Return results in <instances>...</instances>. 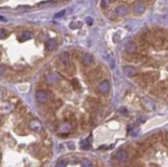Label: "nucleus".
<instances>
[{"mask_svg":"<svg viewBox=\"0 0 168 167\" xmlns=\"http://www.w3.org/2000/svg\"><path fill=\"white\" fill-rule=\"evenodd\" d=\"M145 10V4L142 1H136L133 4V12L135 14H141Z\"/></svg>","mask_w":168,"mask_h":167,"instance_id":"obj_1","label":"nucleus"},{"mask_svg":"<svg viewBox=\"0 0 168 167\" xmlns=\"http://www.w3.org/2000/svg\"><path fill=\"white\" fill-rule=\"evenodd\" d=\"M109 89H110V85H109L108 80H102L99 85H98V91H99L100 93H102V94L107 93V92L109 91Z\"/></svg>","mask_w":168,"mask_h":167,"instance_id":"obj_2","label":"nucleus"},{"mask_svg":"<svg viewBox=\"0 0 168 167\" xmlns=\"http://www.w3.org/2000/svg\"><path fill=\"white\" fill-rule=\"evenodd\" d=\"M82 63L85 66H90L94 63V57L91 54H84L82 57Z\"/></svg>","mask_w":168,"mask_h":167,"instance_id":"obj_3","label":"nucleus"},{"mask_svg":"<svg viewBox=\"0 0 168 167\" xmlns=\"http://www.w3.org/2000/svg\"><path fill=\"white\" fill-rule=\"evenodd\" d=\"M124 73L126 76H129V78H132V76H135L137 74V69L133 67V66H125L124 67Z\"/></svg>","mask_w":168,"mask_h":167,"instance_id":"obj_4","label":"nucleus"},{"mask_svg":"<svg viewBox=\"0 0 168 167\" xmlns=\"http://www.w3.org/2000/svg\"><path fill=\"white\" fill-rule=\"evenodd\" d=\"M35 96H36V100L39 103H45L47 101V95L45 91H37Z\"/></svg>","mask_w":168,"mask_h":167,"instance_id":"obj_5","label":"nucleus"},{"mask_svg":"<svg viewBox=\"0 0 168 167\" xmlns=\"http://www.w3.org/2000/svg\"><path fill=\"white\" fill-rule=\"evenodd\" d=\"M115 12H116V14H118L119 16H125L126 14H128V7L124 4H121L116 7Z\"/></svg>","mask_w":168,"mask_h":167,"instance_id":"obj_6","label":"nucleus"},{"mask_svg":"<svg viewBox=\"0 0 168 167\" xmlns=\"http://www.w3.org/2000/svg\"><path fill=\"white\" fill-rule=\"evenodd\" d=\"M41 127H43V126H41V123L37 120H33L29 123V128H30L31 130H33V131L39 132L41 130Z\"/></svg>","mask_w":168,"mask_h":167,"instance_id":"obj_7","label":"nucleus"},{"mask_svg":"<svg viewBox=\"0 0 168 167\" xmlns=\"http://www.w3.org/2000/svg\"><path fill=\"white\" fill-rule=\"evenodd\" d=\"M126 52L129 53V54H135L137 52V45L133 41H130L126 45Z\"/></svg>","mask_w":168,"mask_h":167,"instance_id":"obj_8","label":"nucleus"},{"mask_svg":"<svg viewBox=\"0 0 168 167\" xmlns=\"http://www.w3.org/2000/svg\"><path fill=\"white\" fill-rule=\"evenodd\" d=\"M142 104H143V106L145 107L147 111H153L154 107H155L154 102L152 101L151 99H149V98H143L142 99Z\"/></svg>","mask_w":168,"mask_h":167,"instance_id":"obj_9","label":"nucleus"},{"mask_svg":"<svg viewBox=\"0 0 168 167\" xmlns=\"http://www.w3.org/2000/svg\"><path fill=\"white\" fill-rule=\"evenodd\" d=\"M116 157H117V160L120 161V162H125L128 158V154H127V152H125L124 150H121V151H119L118 153H117Z\"/></svg>","mask_w":168,"mask_h":167,"instance_id":"obj_10","label":"nucleus"},{"mask_svg":"<svg viewBox=\"0 0 168 167\" xmlns=\"http://www.w3.org/2000/svg\"><path fill=\"white\" fill-rule=\"evenodd\" d=\"M56 47H57V43H56V40L53 39V38L49 39L47 43H45V49H47V51H53V49H56Z\"/></svg>","mask_w":168,"mask_h":167,"instance_id":"obj_11","label":"nucleus"},{"mask_svg":"<svg viewBox=\"0 0 168 167\" xmlns=\"http://www.w3.org/2000/svg\"><path fill=\"white\" fill-rule=\"evenodd\" d=\"M47 80L50 84H55V82H58V76L55 73H49L47 76Z\"/></svg>","mask_w":168,"mask_h":167,"instance_id":"obj_12","label":"nucleus"},{"mask_svg":"<svg viewBox=\"0 0 168 167\" xmlns=\"http://www.w3.org/2000/svg\"><path fill=\"white\" fill-rule=\"evenodd\" d=\"M61 61L63 62V64H65V65H67V64L69 63V56L67 53H64L61 56Z\"/></svg>","mask_w":168,"mask_h":167,"instance_id":"obj_13","label":"nucleus"},{"mask_svg":"<svg viewBox=\"0 0 168 167\" xmlns=\"http://www.w3.org/2000/svg\"><path fill=\"white\" fill-rule=\"evenodd\" d=\"M31 37H32V35H31L30 33L24 32L23 34L21 35V41H25V40H28V39H30Z\"/></svg>","mask_w":168,"mask_h":167,"instance_id":"obj_14","label":"nucleus"},{"mask_svg":"<svg viewBox=\"0 0 168 167\" xmlns=\"http://www.w3.org/2000/svg\"><path fill=\"white\" fill-rule=\"evenodd\" d=\"M82 166H84V167H91V166H92V163H91L90 160H88V159H84V160H82Z\"/></svg>","mask_w":168,"mask_h":167,"instance_id":"obj_15","label":"nucleus"},{"mask_svg":"<svg viewBox=\"0 0 168 167\" xmlns=\"http://www.w3.org/2000/svg\"><path fill=\"white\" fill-rule=\"evenodd\" d=\"M83 150H89L91 148L90 146V144L87 142V141H82V146H81Z\"/></svg>","mask_w":168,"mask_h":167,"instance_id":"obj_16","label":"nucleus"},{"mask_svg":"<svg viewBox=\"0 0 168 167\" xmlns=\"http://www.w3.org/2000/svg\"><path fill=\"white\" fill-rule=\"evenodd\" d=\"M116 0H102V2H101V5L103 7H106L107 5L109 4V3H111V2H115Z\"/></svg>","mask_w":168,"mask_h":167,"instance_id":"obj_17","label":"nucleus"},{"mask_svg":"<svg viewBox=\"0 0 168 167\" xmlns=\"http://www.w3.org/2000/svg\"><path fill=\"white\" fill-rule=\"evenodd\" d=\"M55 1H53V0H49V1H43V2H40L38 3V6H45V5H49V4H52V3H54Z\"/></svg>","mask_w":168,"mask_h":167,"instance_id":"obj_18","label":"nucleus"},{"mask_svg":"<svg viewBox=\"0 0 168 167\" xmlns=\"http://www.w3.org/2000/svg\"><path fill=\"white\" fill-rule=\"evenodd\" d=\"M17 10H30V6H28V5H20V6L17 7Z\"/></svg>","mask_w":168,"mask_h":167,"instance_id":"obj_19","label":"nucleus"},{"mask_svg":"<svg viewBox=\"0 0 168 167\" xmlns=\"http://www.w3.org/2000/svg\"><path fill=\"white\" fill-rule=\"evenodd\" d=\"M65 12H66V10H61V12H57V14H55V18H56V19H58V18H61V16H63L64 14H65Z\"/></svg>","mask_w":168,"mask_h":167,"instance_id":"obj_20","label":"nucleus"},{"mask_svg":"<svg viewBox=\"0 0 168 167\" xmlns=\"http://www.w3.org/2000/svg\"><path fill=\"white\" fill-rule=\"evenodd\" d=\"M71 82H72V85L74 86V88H75V89H78V88H80V84H78V80H76V78H73Z\"/></svg>","mask_w":168,"mask_h":167,"instance_id":"obj_21","label":"nucleus"},{"mask_svg":"<svg viewBox=\"0 0 168 167\" xmlns=\"http://www.w3.org/2000/svg\"><path fill=\"white\" fill-rule=\"evenodd\" d=\"M163 142H164V144H165L166 146H168V132H166L165 135H164V137H163Z\"/></svg>","mask_w":168,"mask_h":167,"instance_id":"obj_22","label":"nucleus"},{"mask_svg":"<svg viewBox=\"0 0 168 167\" xmlns=\"http://www.w3.org/2000/svg\"><path fill=\"white\" fill-rule=\"evenodd\" d=\"M5 35H6V31L4 29L0 28V39H2L3 37H5Z\"/></svg>","mask_w":168,"mask_h":167,"instance_id":"obj_23","label":"nucleus"},{"mask_svg":"<svg viewBox=\"0 0 168 167\" xmlns=\"http://www.w3.org/2000/svg\"><path fill=\"white\" fill-rule=\"evenodd\" d=\"M86 22H87V24H89V25H92V24H93V19L91 18V16H88L87 19H86Z\"/></svg>","mask_w":168,"mask_h":167,"instance_id":"obj_24","label":"nucleus"},{"mask_svg":"<svg viewBox=\"0 0 168 167\" xmlns=\"http://www.w3.org/2000/svg\"><path fill=\"white\" fill-rule=\"evenodd\" d=\"M4 72H5V66L1 65V66H0V76L4 74Z\"/></svg>","mask_w":168,"mask_h":167,"instance_id":"obj_25","label":"nucleus"},{"mask_svg":"<svg viewBox=\"0 0 168 167\" xmlns=\"http://www.w3.org/2000/svg\"><path fill=\"white\" fill-rule=\"evenodd\" d=\"M57 166L60 167V166H66V163L65 161H60V163H57Z\"/></svg>","mask_w":168,"mask_h":167,"instance_id":"obj_26","label":"nucleus"},{"mask_svg":"<svg viewBox=\"0 0 168 167\" xmlns=\"http://www.w3.org/2000/svg\"><path fill=\"white\" fill-rule=\"evenodd\" d=\"M68 148H71V150H73L75 146H74V144L73 142H68Z\"/></svg>","mask_w":168,"mask_h":167,"instance_id":"obj_27","label":"nucleus"},{"mask_svg":"<svg viewBox=\"0 0 168 167\" xmlns=\"http://www.w3.org/2000/svg\"><path fill=\"white\" fill-rule=\"evenodd\" d=\"M120 111H122V113H124V115H127V109L125 107L120 108Z\"/></svg>","mask_w":168,"mask_h":167,"instance_id":"obj_28","label":"nucleus"},{"mask_svg":"<svg viewBox=\"0 0 168 167\" xmlns=\"http://www.w3.org/2000/svg\"><path fill=\"white\" fill-rule=\"evenodd\" d=\"M0 20H1V21L6 22V19H5V18H3V16H0Z\"/></svg>","mask_w":168,"mask_h":167,"instance_id":"obj_29","label":"nucleus"},{"mask_svg":"<svg viewBox=\"0 0 168 167\" xmlns=\"http://www.w3.org/2000/svg\"><path fill=\"white\" fill-rule=\"evenodd\" d=\"M2 96H3V92L1 91V90H0V99L2 98Z\"/></svg>","mask_w":168,"mask_h":167,"instance_id":"obj_30","label":"nucleus"}]
</instances>
